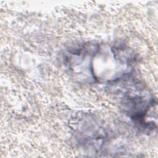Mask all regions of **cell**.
<instances>
[{
  "label": "cell",
  "mask_w": 158,
  "mask_h": 158,
  "mask_svg": "<svg viewBox=\"0 0 158 158\" xmlns=\"http://www.w3.org/2000/svg\"><path fill=\"white\" fill-rule=\"evenodd\" d=\"M121 98L122 109L135 123L145 129H152L156 125L149 120L148 114L156 106L153 96L138 83L128 85Z\"/></svg>",
  "instance_id": "6da1fadb"
}]
</instances>
